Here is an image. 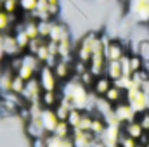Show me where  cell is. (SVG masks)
<instances>
[{
    "mask_svg": "<svg viewBox=\"0 0 149 147\" xmlns=\"http://www.w3.org/2000/svg\"><path fill=\"white\" fill-rule=\"evenodd\" d=\"M128 14L141 26L149 24V0H128Z\"/></svg>",
    "mask_w": 149,
    "mask_h": 147,
    "instance_id": "obj_3",
    "label": "cell"
},
{
    "mask_svg": "<svg viewBox=\"0 0 149 147\" xmlns=\"http://www.w3.org/2000/svg\"><path fill=\"white\" fill-rule=\"evenodd\" d=\"M113 112H114V116H116V119L121 123V125H125V123H130V121H135L137 119V112L132 109V106L127 102V101H123V102H120V104H116L114 107H113Z\"/></svg>",
    "mask_w": 149,
    "mask_h": 147,
    "instance_id": "obj_6",
    "label": "cell"
},
{
    "mask_svg": "<svg viewBox=\"0 0 149 147\" xmlns=\"http://www.w3.org/2000/svg\"><path fill=\"white\" fill-rule=\"evenodd\" d=\"M71 139H73L74 147H94V142H95V139H97V137H95L92 132L73 130Z\"/></svg>",
    "mask_w": 149,
    "mask_h": 147,
    "instance_id": "obj_11",
    "label": "cell"
},
{
    "mask_svg": "<svg viewBox=\"0 0 149 147\" xmlns=\"http://www.w3.org/2000/svg\"><path fill=\"white\" fill-rule=\"evenodd\" d=\"M40 121H42V125H43L45 133H47V135H52V133L56 132V126L59 125L61 119L57 118V114H56L54 109H43L42 111V116H40Z\"/></svg>",
    "mask_w": 149,
    "mask_h": 147,
    "instance_id": "obj_9",
    "label": "cell"
},
{
    "mask_svg": "<svg viewBox=\"0 0 149 147\" xmlns=\"http://www.w3.org/2000/svg\"><path fill=\"white\" fill-rule=\"evenodd\" d=\"M70 30L66 28V24H61V23H56L54 21V26H52V31H50V37L49 40L54 42V43H61L64 40H70Z\"/></svg>",
    "mask_w": 149,
    "mask_h": 147,
    "instance_id": "obj_14",
    "label": "cell"
},
{
    "mask_svg": "<svg viewBox=\"0 0 149 147\" xmlns=\"http://www.w3.org/2000/svg\"><path fill=\"white\" fill-rule=\"evenodd\" d=\"M137 54H139L144 61H149V38H146V40H141V42H139Z\"/></svg>",
    "mask_w": 149,
    "mask_h": 147,
    "instance_id": "obj_29",
    "label": "cell"
},
{
    "mask_svg": "<svg viewBox=\"0 0 149 147\" xmlns=\"http://www.w3.org/2000/svg\"><path fill=\"white\" fill-rule=\"evenodd\" d=\"M99 42V33H87L83 35L81 40H78L76 43V49H74V59L78 61H83V62H90L92 55H94V50H95V45Z\"/></svg>",
    "mask_w": 149,
    "mask_h": 147,
    "instance_id": "obj_1",
    "label": "cell"
},
{
    "mask_svg": "<svg viewBox=\"0 0 149 147\" xmlns=\"http://www.w3.org/2000/svg\"><path fill=\"white\" fill-rule=\"evenodd\" d=\"M121 2H128V0H121Z\"/></svg>",
    "mask_w": 149,
    "mask_h": 147,
    "instance_id": "obj_35",
    "label": "cell"
},
{
    "mask_svg": "<svg viewBox=\"0 0 149 147\" xmlns=\"http://www.w3.org/2000/svg\"><path fill=\"white\" fill-rule=\"evenodd\" d=\"M121 130H123V133H127V135H130L132 139H135V140H141L148 132H144V128H142V125L135 119V121H130V123H125V125H121Z\"/></svg>",
    "mask_w": 149,
    "mask_h": 147,
    "instance_id": "obj_15",
    "label": "cell"
},
{
    "mask_svg": "<svg viewBox=\"0 0 149 147\" xmlns=\"http://www.w3.org/2000/svg\"><path fill=\"white\" fill-rule=\"evenodd\" d=\"M50 5H61V0H47Z\"/></svg>",
    "mask_w": 149,
    "mask_h": 147,
    "instance_id": "obj_33",
    "label": "cell"
},
{
    "mask_svg": "<svg viewBox=\"0 0 149 147\" xmlns=\"http://www.w3.org/2000/svg\"><path fill=\"white\" fill-rule=\"evenodd\" d=\"M37 78H38V81H40V87H42L43 92H59L61 81L57 80V76L54 73V68H50L47 64H42Z\"/></svg>",
    "mask_w": 149,
    "mask_h": 147,
    "instance_id": "obj_4",
    "label": "cell"
},
{
    "mask_svg": "<svg viewBox=\"0 0 149 147\" xmlns=\"http://www.w3.org/2000/svg\"><path fill=\"white\" fill-rule=\"evenodd\" d=\"M106 128H108V123H106L104 116L94 114V116H92V128H90V132H92L95 137H101V135L106 132Z\"/></svg>",
    "mask_w": 149,
    "mask_h": 147,
    "instance_id": "obj_20",
    "label": "cell"
},
{
    "mask_svg": "<svg viewBox=\"0 0 149 147\" xmlns=\"http://www.w3.org/2000/svg\"><path fill=\"white\" fill-rule=\"evenodd\" d=\"M0 71H2V69H0Z\"/></svg>",
    "mask_w": 149,
    "mask_h": 147,
    "instance_id": "obj_38",
    "label": "cell"
},
{
    "mask_svg": "<svg viewBox=\"0 0 149 147\" xmlns=\"http://www.w3.org/2000/svg\"><path fill=\"white\" fill-rule=\"evenodd\" d=\"M104 99H106L111 106H116V104H120V102L125 101V90H121L120 87H116V85L113 83V87L108 90V94L104 95Z\"/></svg>",
    "mask_w": 149,
    "mask_h": 147,
    "instance_id": "obj_17",
    "label": "cell"
},
{
    "mask_svg": "<svg viewBox=\"0 0 149 147\" xmlns=\"http://www.w3.org/2000/svg\"><path fill=\"white\" fill-rule=\"evenodd\" d=\"M3 54H5V59H12V57H19L23 55L24 52L21 50L17 40L14 37V33H3Z\"/></svg>",
    "mask_w": 149,
    "mask_h": 147,
    "instance_id": "obj_7",
    "label": "cell"
},
{
    "mask_svg": "<svg viewBox=\"0 0 149 147\" xmlns=\"http://www.w3.org/2000/svg\"><path fill=\"white\" fill-rule=\"evenodd\" d=\"M125 101L132 106V109L137 114L148 111L149 107V94L142 88V87H130L125 92Z\"/></svg>",
    "mask_w": 149,
    "mask_h": 147,
    "instance_id": "obj_2",
    "label": "cell"
},
{
    "mask_svg": "<svg viewBox=\"0 0 149 147\" xmlns=\"http://www.w3.org/2000/svg\"><path fill=\"white\" fill-rule=\"evenodd\" d=\"M137 121L142 125L144 132H148V133H149V111H144V112H141V114L137 116Z\"/></svg>",
    "mask_w": 149,
    "mask_h": 147,
    "instance_id": "obj_30",
    "label": "cell"
},
{
    "mask_svg": "<svg viewBox=\"0 0 149 147\" xmlns=\"http://www.w3.org/2000/svg\"><path fill=\"white\" fill-rule=\"evenodd\" d=\"M144 147H149V142H148V144H146V146H144Z\"/></svg>",
    "mask_w": 149,
    "mask_h": 147,
    "instance_id": "obj_34",
    "label": "cell"
},
{
    "mask_svg": "<svg viewBox=\"0 0 149 147\" xmlns=\"http://www.w3.org/2000/svg\"><path fill=\"white\" fill-rule=\"evenodd\" d=\"M47 147H74V144L71 137L47 135Z\"/></svg>",
    "mask_w": 149,
    "mask_h": 147,
    "instance_id": "obj_19",
    "label": "cell"
},
{
    "mask_svg": "<svg viewBox=\"0 0 149 147\" xmlns=\"http://www.w3.org/2000/svg\"><path fill=\"white\" fill-rule=\"evenodd\" d=\"M40 68H42V62L38 61L37 57H35L33 54L24 52V54H23V64H21L19 71L16 74H19L24 81H30V80H33V78L38 76Z\"/></svg>",
    "mask_w": 149,
    "mask_h": 147,
    "instance_id": "obj_5",
    "label": "cell"
},
{
    "mask_svg": "<svg viewBox=\"0 0 149 147\" xmlns=\"http://www.w3.org/2000/svg\"><path fill=\"white\" fill-rule=\"evenodd\" d=\"M59 102H61L59 92H43L40 97V104L43 106V109H56Z\"/></svg>",
    "mask_w": 149,
    "mask_h": 147,
    "instance_id": "obj_16",
    "label": "cell"
},
{
    "mask_svg": "<svg viewBox=\"0 0 149 147\" xmlns=\"http://www.w3.org/2000/svg\"><path fill=\"white\" fill-rule=\"evenodd\" d=\"M111 87H113V81L106 76V74H102V76H97V80H95V83L92 85L90 90H92V94H94L95 97H104Z\"/></svg>",
    "mask_w": 149,
    "mask_h": 147,
    "instance_id": "obj_13",
    "label": "cell"
},
{
    "mask_svg": "<svg viewBox=\"0 0 149 147\" xmlns=\"http://www.w3.org/2000/svg\"><path fill=\"white\" fill-rule=\"evenodd\" d=\"M24 132L26 135L33 140V139H42V137H47L45 130H43V125L40 121V118H31L28 123H24Z\"/></svg>",
    "mask_w": 149,
    "mask_h": 147,
    "instance_id": "obj_12",
    "label": "cell"
},
{
    "mask_svg": "<svg viewBox=\"0 0 149 147\" xmlns=\"http://www.w3.org/2000/svg\"><path fill=\"white\" fill-rule=\"evenodd\" d=\"M38 9V0H19V10L26 16H31Z\"/></svg>",
    "mask_w": 149,
    "mask_h": 147,
    "instance_id": "obj_23",
    "label": "cell"
},
{
    "mask_svg": "<svg viewBox=\"0 0 149 147\" xmlns=\"http://www.w3.org/2000/svg\"><path fill=\"white\" fill-rule=\"evenodd\" d=\"M128 59H130V69H132V74L139 73V71H142V69H144V59H142L137 52L128 54Z\"/></svg>",
    "mask_w": 149,
    "mask_h": 147,
    "instance_id": "obj_21",
    "label": "cell"
},
{
    "mask_svg": "<svg viewBox=\"0 0 149 147\" xmlns=\"http://www.w3.org/2000/svg\"><path fill=\"white\" fill-rule=\"evenodd\" d=\"M148 111H149V107H148Z\"/></svg>",
    "mask_w": 149,
    "mask_h": 147,
    "instance_id": "obj_37",
    "label": "cell"
},
{
    "mask_svg": "<svg viewBox=\"0 0 149 147\" xmlns=\"http://www.w3.org/2000/svg\"><path fill=\"white\" fill-rule=\"evenodd\" d=\"M106 76L111 80L113 83L116 81V80H120L121 76H123V68H121V62L120 61H109L108 62V66H106Z\"/></svg>",
    "mask_w": 149,
    "mask_h": 147,
    "instance_id": "obj_18",
    "label": "cell"
},
{
    "mask_svg": "<svg viewBox=\"0 0 149 147\" xmlns=\"http://www.w3.org/2000/svg\"><path fill=\"white\" fill-rule=\"evenodd\" d=\"M83 114H85V111H80V109H71L70 111V116H68V123H70V126L76 130L78 126H80V123H81V118H83Z\"/></svg>",
    "mask_w": 149,
    "mask_h": 147,
    "instance_id": "obj_24",
    "label": "cell"
},
{
    "mask_svg": "<svg viewBox=\"0 0 149 147\" xmlns=\"http://www.w3.org/2000/svg\"><path fill=\"white\" fill-rule=\"evenodd\" d=\"M139 147H144V146H141V144H139Z\"/></svg>",
    "mask_w": 149,
    "mask_h": 147,
    "instance_id": "obj_36",
    "label": "cell"
},
{
    "mask_svg": "<svg viewBox=\"0 0 149 147\" xmlns=\"http://www.w3.org/2000/svg\"><path fill=\"white\" fill-rule=\"evenodd\" d=\"M31 147H47V137L33 139V140H31Z\"/></svg>",
    "mask_w": 149,
    "mask_h": 147,
    "instance_id": "obj_31",
    "label": "cell"
},
{
    "mask_svg": "<svg viewBox=\"0 0 149 147\" xmlns=\"http://www.w3.org/2000/svg\"><path fill=\"white\" fill-rule=\"evenodd\" d=\"M24 88H26V81H24L19 74H14V80H12V90H10V92H14V94H17V95H23Z\"/></svg>",
    "mask_w": 149,
    "mask_h": 147,
    "instance_id": "obj_27",
    "label": "cell"
},
{
    "mask_svg": "<svg viewBox=\"0 0 149 147\" xmlns=\"http://www.w3.org/2000/svg\"><path fill=\"white\" fill-rule=\"evenodd\" d=\"M78 78V81L83 85V87H87V88H92V85L95 83V80H97V76L92 73L90 69H87L85 73H81L80 76H76Z\"/></svg>",
    "mask_w": 149,
    "mask_h": 147,
    "instance_id": "obj_25",
    "label": "cell"
},
{
    "mask_svg": "<svg viewBox=\"0 0 149 147\" xmlns=\"http://www.w3.org/2000/svg\"><path fill=\"white\" fill-rule=\"evenodd\" d=\"M118 147H139V140L132 139L130 135L123 133V130H121V135L118 139Z\"/></svg>",
    "mask_w": 149,
    "mask_h": 147,
    "instance_id": "obj_28",
    "label": "cell"
},
{
    "mask_svg": "<svg viewBox=\"0 0 149 147\" xmlns=\"http://www.w3.org/2000/svg\"><path fill=\"white\" fill-rule=\"evenodd\" d=\"M52 26H54V21H52V19L38 21V33H40V38L49 40V37H50V31H52Z\"/></svg>",
    "mask_w": 149,
    "mask_h": 147,
    "instance_id": "obj_22",
    "label": "cell"
},
{
    "mask_svg": "<svg viewBox=\"0 0 149 147\" xmlns=\"http://www.w3.org/2000/svg\"><path fill=\"white\" fill-rule=\"evenodd\" d=\"M42 94H43V90H42V87H40L38 78H33V80L26 81V88H24V92H23L21 97L24 99L26 104H31V102H38V101H40Z\"/></svg>",
    "mask_w": 149,
    "mask_h": 147,
    "instance_id": "obj_8",
    "label": "cell"
},
{
    "mask_svg": "<svg viewBox=\"0 0 149 147\" xmlns=\"http://www.w3.org/2000/svg\"><path fill=\"white\" fill-rule=\"evenodd\" d=\"M5 61V54H3V33H0V64Z\"/></svg>",
    "mask_w": 149,
    "mask_h": 147,
    "instance_id": "obj_32",
    "label": "cell"
},
{
    "mask_svg": "<svg viewBox=\"0 0 149 147\" xmlns=\"http://www.w3.org/2000/svg\"><path fill=\"white\" fill-rule=\"evenodd\" d=\"M54 73L57 76V80L61 83H66L71 80L73 76V62H68V61H63V59H57V62L54 64Z\"/></svg>",
    "mask_w": 149,
    "mask_h": 147,
    "instance_id": "obj_10",
    "label": "cell"
},
{
    "mask_svg": "<svg viewBox=\"0 0 149 147\" xmlns=\"http://www.w3.org/2000/svg\"><path fill=\"white\" fill-rule=\"evenodd\" d=\"M73 133V128L70 126L68 121H59V125L56 126V132L52 135H57V137H71Z\"/></svg>",
    "mask_w": 149,
    "mask_h": 147,
    "instance_id": "obj_26",
    "label": "cell"
}]
</instances>
